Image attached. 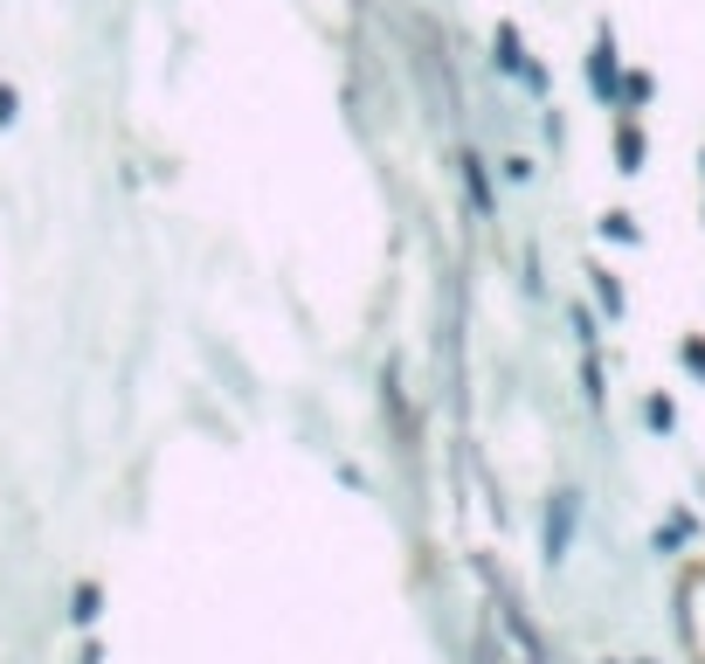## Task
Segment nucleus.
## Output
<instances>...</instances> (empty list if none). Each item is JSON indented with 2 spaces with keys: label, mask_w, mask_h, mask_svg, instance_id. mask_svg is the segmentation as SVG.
I'll return each mask as SVG.
<instances>
[{
  "label": "nucleus",
  "mask_w": 705,
  "mask_h": 664,
  "mask_svg": "<svg viewBox=\"0 0 705 664\" xmlns=\"http://www.w3.org/2000/svg\"><path fill=\"white\" fill-rule=\"evenodd\" d=\"M484 589H491V623H499V636H505L512 664H554V657H546V636H540V623L526 617V602H519V596L505 589V575H491V568H484Z\"/></svg>",
  "instance_id": "obj_1"
},
{
  "label": "nucleus",
  "mask_w": 705,
  "mask_h": 664,
  "mask_svg": "<svg viewBox=\"0 0 705 664\" xmlns=\"http://www.w3.org/2000/svg\"><path fill=\"white\" fill-rule=\"evenodd\" d=\"M381 416L395 422V450L415 464V450H423V422H415V401H408V381H402V367L387 361L381 367Z\"/></svg>",
  "instance_id": "obj_2"
},
{
  "label": "nucleus",
  "mask_w": 705,
  "mask_h": 664,
  "mask_svg": "<svg viewBox=\"0 0 705 664\" xmlns=\"http://www.w3.org/2000/svg\"><path fill=\"white\" fill-rule=\"evenodd\" d=\"M491 63H499V76H512V84H526L533 97H546V69L533 63L526 35H519V21H499L491 29Z\"/></svg>",
  "instance_id": "obj_3"
},
{
  "label": "nucleus",
  "mask_w": 705,
  "mask_h": 664,
  "mask_svg": "<svg viewBox=\"0 0 705 664\" xmlns=\"http://www.w3.org/2000/svg\"><path fill=\"white\" fill-rule=\"evenodd\" d=\"M457 188H463V208L478 215V222H499V188H491V160L478 146H457Z\"/></svg>",
  "instance_id": "obj_4"
},
{
  "label": "nucleus",
  "mask_w": 705,
  "mask_h": 664,
  "mask_svg": "<svg viewBox=\"0 0 705 664\" xmlns=\"http://www.w3.org/2000/svg\"><path fill=\"white\" fill-rule=\"evenodd\" d=\"M574 526H581V492H554V499H546V526H540L546 568H560V560L574 554Z\"/></svg>",
  "instance_id": "obj_5"
},
{
  "label": "nucleus",
  "mask_w": 705,
  "mask_h": 664,
  "mask_svg": "<svg viewBox=\"0 0 705 664\" xmlns=\"http://www.w3.org/2000/svg\"><path fill=\"white\" fill-rule=\"evenodd\" d=\"M588 90H595V105H609L616 111V97H622V56H616V29L595 35L588 49Z\"/></svg>",
  "instance_id": "obj_6"
},
{
  "label": "nucleus",
  "mask_w": 705,
  "mask_h": 664,
  "mask_svg": "<svg viewBox=\"0 0 705 664\" xmlns=\"http://www.w3.org/2000/svg\"><path fill=\"white\" fill-rule=\"evenodd\" d=\"M650 160V139H643V125L630 111H616V173H643Z\"/></svg>",
  "instance_id": "obj_7"
},
{
  "label": "nucleus",
  "mask_w": 705,
  "mask_h": 664,
  "mask_svg": "<svg viewBox=\"0 0 705 664\" xmlns=\"http://www.w3.org/2000/svg\"><path fill=\"white\" fill-rule=\"evenodd\" d=\"M588 298H595V312L602 319H622L630 312V298H622V277L609 264H588Z\"/></svg>",
  "instance_id": "obj_8"
},
{
  "label": "nucleus",
  "mask_w": 705,
  "mask_h": 664,
  "mask_svg": "<svg viewBox=\"0 0 705 664\" xmlns=\"http://www.w3.org/2000/svg\"><path fill=\"white\" fill-rule=\"evenodd\" d=\"M97 617H104V589H97V581H76V589H70V623L97 630Z\"/></svg>",
  "instance_id": "obj_9"
},
{
  "label": "nucleus",
  "mask_w": 705,
  "mask_h": 664,
  "mask_svg": "<svg viewBox=\"0 0 705 664\" xmlns=\"http://www.w3.org/2000/svg\"><path fill=\"white\" fill-rule=\"evenodd\" d=\"M581 395H588V408H602V401H609V381H602V346H581Z\"/></svg>",
  "instance_id": "obj_10"
},
{
  "label": "nucleus",
  "mask_w": 705,
  "mask_h": 664,
  "mask_svg": "<svg viewBox=\"0 0 705 664\" xmlns=\"http://www.w3.org/2000/svg\"><path fill=\"white\" fill-rule=\"evenodd\" d=\"M650 90H658V84H650V69H622V97H616V111H643L650 105Z\"/></svg>",
  "instance_id": "obj_11"
},
{
  "label": "nucleus",
  "mask_w": 705,
  "mask_h": 664,
  "mask_svg": "<svg viewBox=\"0 0 705 664\" xmlns=\"http://www.w3.org/2000/svg\"><path fill=\"white\" fill-rule=\"evenodd\" d=\"M595 228H602V243H643V228H637V215H630V208H609Z\"/></svg>",
  "instance_id": "obj_12"
},
{
  "label": "nucleus",
  "mask_w": 705,
  "mask_h": 664,
  "mask_svg": "<svg viewBox=\"0 0 705 664\" xmlns=\"http://www.w3.org/2000/svg\"><path fill=\"white\" fill-rule=\"evenodd\" d=\"M643 422L658 429V437H671V429H677V408H671V395H643Z\"/></svg>",
  "instance_id": "obj_13"
},
{
  "label": "nucleus",
  "mask_w": 705,
  "mask_h": 664,
  "mask_svg": "<svg viewBox=\"0 0 705 664\" xmlns=\"http://www.w3.org/2000/svg\"><path fill=\"white\" fill-rule=\"evenodd\" d=\"M677 361H685V367L705 381V332H685V340H677Z\"/></svg>",
  "instance_id": "obj_14"
},
{
  "label": "nucleus",
  "mask_w": 705,
  "mask_h": 664,
  "mask_svg": "<svg viewBox=\"0 0 705 664\" xmlns=\"http://www.w3.org/2000/svg\"><path fill=\"white\" fill-rule=\"evenodd\" d=\"M567 325H574V340H581V346H602V332H595V312H588V304H574Z\"/></svg>",
  "instance_id": "obj_15"
},
{
  "label": "nucleus",
  "mask_w": 705,
  "mask_h": 664,
  "mask_svg": "<svg viewBox=\"0 0 705 664\" xmlns=\"http://www.w3.org/2000/svg\"><path fill=\"white\" fill-rule=\"evenodd\" d=\"M14 125H21V90L0 84V132H14Z\"/></svg>",
  "instance_id": "obj_16"
},
{
  "label": "nucleus",
  "mask_w": 705,
  "mask_h": 664,
  "mask_svg": "<svg viewBox=\"0 0 705 664\" xmlns=\"http://www.w3.org/2000/svg\"><path fill=\"white\" fill-rule=\"evenodd\" d=\"M505 181H512V188L533 181V160H526V152H512V160H505Z\"/></svg>",
  "instance_id": "obj_17"
},
{
  "label": "nucleus",
  "mask_w": 705,
  "mask_h": 664,
  "mask_svg": "<svg viewBox=\"0 0 705 664\" xmlns=\"http://www.w3.org/2000/svg\"><path fill=\"white\" fill-rule=\"evenodd\" d=\"M76 664H104V651H97V644H84V657H76Z\"/></svg>",
  "instance_id": "obj_18"
},
{
  "label": "nucleus",
  "mask_w": 705,
  "mask_h": 664,
  "mask_svg": "<svg viewBox=\"0 0 705 664\" xmlns=\"http://www.w3.org/2000/svg\"><path fill=\"white\" fill-rule=\"evenodd\" d=\"M602 664H622V657H602Z\"/></svg>",
  "instance_id": "obj_19"
},
{
  "label": "nucleus",
  "mask_w": 705,
  "mask_h": 664,
  "mask_svg": "<svg viewBox=\"0 0 705 664\" xmlns=\"http://www.w3.org/2000/svg\"><path fill=\"white\" fill-rule=\"evenodd\" d=\"M698 167H705V152H698Z\"/></svg>",
  "instance_id": "obj_20"
},
{
  "label": "nucleus",
  "mask_w": 705,
  "mask_h": 664,
  "mask_svg": "<svg viewBox=\"0 0 705 664\" xmlns=\"http://www.w3.org/2000/svg\"><path fill=\"white\" fill-rule=\"evenodd\" d=\"M637 664H650V657H637Z\"/></svg>",
  "instance_id": "obj_21"
}]
</instances>
